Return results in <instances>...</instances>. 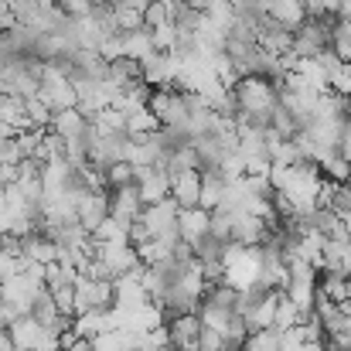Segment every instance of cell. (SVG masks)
Here are the masks:
<instances>
[{
  "label": "cell",
  "instance_id": "6da1fadb",
  "mask_svg": "<svg viewBox=\"0 0 351 351\" xmlns=\"http://www.w3.org/2000/svg\"><path fill=\"white\" fill-rule=\"evenodd\" d=\"M147 110L160 119V126H181V123L188 119V99H184L181 89L160 86V89H150Z\"/></svg>",
  "mask_w": 351,
  "mask_h": 351
},
{
  "label": "cell",
  "instance_id": "7a4b0ae2",
  "mask_svg": "<svg viewBox=\"0 0 351 351\" xmlns=\"http://www.w3.org/2000/svg\"><path fill=\"white\" fill-rule=\"evenodd\" d=\"M140 222L147 226V232H150V235L181 239V235H178V205H174V198H171V195H167L164 202L143 205V212H140Z\"/></svg>",
  "mask_w": 351,
  "mask_h": 351
},
{
  "label": "cell",
  "instance_id": "3957f363",
  "mask_svg": "<svg viewBox=\"0 0 351 351\" xmlns=\"http://www.w3.org/2000/svg\"><path fill=\"white\" fill-rule=\"evenodd\" d=\"M133 184L140 191V202L143 205H154V202H164L171 195V174L157 164L150 167H133Z\"/></svg>",
  "mask_w": 351,
  "mask_h": 351
},
{
  "label": "cell",
  "instance_id": "277c9868",
  "mask_svg": "<svg viewBox=\"0 0 351 351\" xmlns=\"http://www.w3.org/2000/svg\"><path fill=\"white\" fill-rule=\"evenodd\" d=\"M75 287V314L86 311V307H113V280H96V276H82L72 283Z\"/></svg>",
  "mask_w": 351,
  "mask_h": 351
},
{
  "label": "cell",
  "instance_id": "5b68a950",
  "mask_svg": "<svg viewBox=\"0 0 351 351\" xmlns=\"http://www.w3.org/2000/svg\"><path fill=\"white\" fill-rule=\"evenodd\" d=\"M96 242V239H93ZM96 259H103V266L110 269V276H126L140 266V256L130 242H96Z\"/></svg>",
  "mask_w": 351,
  "mask_h": 351
},
{
  "label": "cell",
  "instance_id": "8992f818",
  "mask_svg": "<svg viewBox=\"0 0 351 351\" xmlns=\"http://www.w3.org/2000/svg\"><path fill=\"white\" fill-rule=\"evenodd\" d=\"M106 215H110V191H82L75 198V222L89 235Z\"/></svg>",
  "mask_w": 351,
  "mask_h": 351
},
{
  "label": "cell",
  "instance_id": "52a82bcc",
  "mask_svg": "<svg viewBox=\"0 0 351 351\" xmlns=\"http://www.w3.org/2000/svg\"><path fill=\"white\" fill-rule=\"evenodd\" d=\"M106 191H110V215H113L117 222L130 226V222H136V219H140L143 202H140L136 184H119V188H106Z\"/></svg>",
  "mask_w": 351,
  "mask_h": 351
},
{
  "label": "cell",
  "instance_id": "ba28073f",
  "mask_svg": "<svg viewBox=\"0 0 351 351\" xmlns=\"http://www.w3.org/2000/svg\"><path fill=\"white\" fill-rule=\"evenodd\" d=\"M164 324H167V335H171V348L178 351L198 348V331H202V317L198 314H171Z\"/></svg>",
  "mask_w": 351,
  "mask_h": 351
},
{
  "label": "cell",
  "instance_id": "9c48e42d",
  "mask_svg": "<svg viewBox=\"0 0 351 351\" xmlns=\"http://www.w3.org/2000/svg\"><path fill=\"white\" fill-rule=\"evenodd\" d=\"M202 195V171L198 167H184L178 174H171V198L178 208H195Z\"/></svg>",
  "mask_w": 351,
  "mask_h": 351
},
{
  "label": "cell",
  "instance_id": "30bf717a",
  "mask_svg": "<svg viewBox=\"0 0 351 351\" xmlns=\"http://www.w3.org/2000/svg\"><path fill=\"white\" fill-rule=\"evenodd\" d=\"M208 226H212V212L208 208H178V235L184 242H191V249L208 235Z\"/></svg>",
  "mask_w": 351,
  "mask_h": 351
},
{
  "label": "cell",
  "instance_id": "8fae6325",
  "mask_svg": "<svg viewBox=\"0 0 351 351\" xmlns=\"http://www.w3.org/2000/svg\"><path fill=\"white\" fill-rule=\"evenodd\" d=\"M48 130H51V133H58L62 140H86V133H89V117H82L75 106H69V110L51 113Z\"/></svg>",
  "mask_w": 351,
  "mask_h": 351
},
{
  "label": "cell",
  "instance_id": "7c38bea8",
  "mask_svg": "<svg viewBox=\"0 0 351 351\" xmlns=\"http://www.w3.org/2000/svg\"><path fill=\"white\" fill-rule=\"evenodd\" d=\"M273 24L287 27V31H297L304 21H307V10L300 0H266V10H263Z\"/></svg>",
  "mask_w": 351,
  "mask_h": 351
},
{
  "label": "cell",
  "instance_id": "4fadbf2b",
  "mask_svg": "<svg viewBox=\"0 0 351 351\" xmlns=\"http://www.w3.org/2000/svg\"><path fill=\"white\" fill-rule=\"evenodd\" d=\"M226 198V178L215 167H202V195H198V208H219Z\"/></svg>",
  "mask_w": 351,
  "mask_h": 351
},
{
  "label": "cell",
  "instance_id": "5bb4252c",
  "mask_svg": "<svg viewBox=\"0 0 351 351\" xmlns=\"http://www.w3.org/2000/svg\"><path fill=\"white\" fill-rule=\"evenodd\" d=\"M154 51V41H150V31L147 27H136V31H123V58H147Z\"/></svg>",
  "mask_w": 351,
  "mask_h": 351
},
{
  "label": "cell",
  "instance_id": "9a60e30c",
  "mask_svg": "<svg viewBox=\"0 0 351 351\" xmlns=\"http://www.w3.org/2000/svg\"><path fill=\"white\" fill-rule=\"evenodd\" d=\"M317 167H321V174H324L328 181H338V184L351 181V164L338 154V150H324L321 160H317Z\"/></svg>",
  "mask_w": 351,
  "mask_h": 351
},
{
  "label": "cell",
  "instance_id": "2e32d148",
  "mask_svg": "<svg viewBox=\"0 0 351 351\" xmlns=\"http://www.w3.org/2000/svg\"><path fill=\"white\" fill-rule=\"evenodd\" d=\"M157 130H160V119L154 117L147 106L126 113V136H150V133H157Z\"/></svg>",
  "mask_w": 351,
  "mask_h": 351
},
{
  "label": "cell",
  "instance_id": "e0dca14e",
  "mask_svg": "<svg viewBox=\"0 0 351 351\" xmlns=\"http://www.w3.org/2000/svg\"><path fill=\"white\" fill-rule=\"evenodd\" d=\"M304 321V311L287 297V293H280V300H276V314H273V328L276 331H290V328H297Z\"/></svg>",
  "mask_w": 351,
  "mask_h": 351
},
{
  "label": "cell",
  "instance_id": "ac0fdd59",
  "mask_svg": "<svg viewBox=\"0 0 351 351\" xmlns=\"http://www.w3.org/2000/svg\"><path fill=\"white\" fill-rule=\"evenodd\" d=\"M239 351H280V331H276V328L249 331V335L242 338Z\"/></svg>",
  "mask_w": 351,
  "mask_h": 351
},
{
  "label": "cell",
  "instance_id": "d6986e66",
  "mask_svg": "<svg viewBox=\"0 0 351 351\" xmlns=\"http://www.w3.org/2000/svg\"><path fill=\"white\" fill-rule=\"evenodd\" d=\"M331 51H335L341 62L351 65V21L335 17V27H331Z\"/></svg>",
  "mask_w": 351,
  "mask_h": 351
},
{
  "label": "cell",
  "instance_id": "ffe728a7",
  "mask_svg": "<svg viewBox=\"0 0 351 351\" xmlns=\"http://www.w3.org/2000/svg\"><path fill=\"white\" fill-rule=\"evenodd\" d=\"M93 239H96V242H130V226H123L113 215H106V219L93 229Z\"/></svg>",
  "mask_w": 351,
  "mask_h": 351
},
{
  "label": "cell",
  "instance_id": "44dd1931",
  "mask_svg": "<svg viewBox=\"0 0 351 351\" xmlns=\"http://www.w3.org/2000/svg\"><path fill=\"white\" fill-rule=\"evenodd\" d=\"M147 31H150L154 51H174V45H178V24H174V21L157 24V27H147Z\"/></svg>",
  "mask_w": 351,
  "mask_h": 351
},
{
  "label": "cell",
  "instance_id": "7402d4cb",
  "mask_svg": "<svg viewBox=\"0 0 351 351\" xmlns=\"http://www.w3.org/2000/svg\"><path fill=\"white\" fill-rule=\"evenodd\" d=\"M24 117H27V123H31L34 130H48V123H51V110H48L38 96H27V99H24Z\"/></svg>",
  "mask_w": 351,
  "mask_h": 351
},
{
  "label": "cell",
  "instance_id": "603a6c76",
  "mask_svg": "<svg viewBox=\"0 0 351 351\" xmlns=\"http://www.w3.org/2000/svg\"><path fill=\"white\" fill-rule=\"evenodd\" d=\"M48 293H51V300H55V307H58L62 317H72V314H75V287H72V283L51 287Z\"/></svg>",
  "mask_w": 351,
  "mask_h": 351
},
{
  "label": "cell",
  "instance_id": "cb8c5ba5",
  "mask_svg": "<svg viewBox=\"0 0 351 351\" xmlns=\"http://www.w3.org/2000/svg\"><path fill=\"white\" fill-rule=\"evenodd\" d=\"M103 178H106V188L133 184V164H130V160H113V164L103 171Z\"/></svg>",
  "mask_w": 351,
  "mask_h": 351
},
{
  "label": "cell",
  "instance_id": "d4e9b609",
  "mask_svg": "<svg viewBox=\"0 0 351 351\" xmlns=\"http://www.w3.org/2000/svg\"><path fill=\"white\" fill-rule=\"evenodd\" d=\"M27 263H31V259H24V256H17V252H10V249H3V245H0V283H3V280H10L14 273H21Z\"/></svg>",
  "mask_w": 351,
  "mask_h": 351
},
{
  "label": "cell",
  "instance_id": "484cf974",
  "mask_svg": "<svg viewBox=\"0 0 351 351\" xmlns=\"http://www.w3.org/2000/svg\"><path fill=\"white\" fill-rule=\"evenodd\" d=\"M195 351H239V348H229V341H226L219 331H212V328L202 324V331H198V348Z\"/></svg>",
  "mask_w": 351,
  "mask_h": 351
},
{
  "label": "cell",
  "instance_id": "4316f807",
  "mask_svg": "<svg viewBox=\"0 0 351 351\" xmlns=\"http://www.w3.org/2000/svg\"><path fill=\"white\" fill-rule=\"evenodd\" d=\"M171 21V7L167 0H154L143 7V27H157V24H167Z\"/></svg>",
  "mask_w": 351,
  "mask_h": 351
},
{
  "label": "cell",
  "instance_id": "83f0119b",
  "mask_svg": "<svg viewBox=\"0 0 351 351\" xmlns=\"http://www.w3.org/2000/svg\"><path fill=\"white\" fill-rule=\"evenodd\" d=\"M58 7L69 17H89V14H96V3L93 0H58Z\"/></svg>",
  "mask_w": 351,
  "mask_h": 351
},
{
  "label": "cell",
  "instance_id": "f1b7e54d",
  "mask_svg": "<svg viewBox=\"0 0 351 351\" xmlns=\"http://www.w3.org/2000/svg\"><path fill=\"white\" fill-rule=\"evenodd\" d=\"M345 160L351 164V119H345V126H341V140H338V147H335Z\"/></svg>",
  "mask_w": 351,
  "mask_h": 351
},
{
  "label": "cell",
  "instance_id": "f546056e",
  "mask_svg": "<svg viewBox=\"0 0 351 351\" xmlns=\"http://www.w3.org/2000/svg\"><path fill=\"white\" fill-rule=\"evenodd\" d=\"M0 351H17V345H14V338H10L7 328H0Z\"/></svg>",
  "mask_w": 351,
  "mask_h": 351
},
{
  "label": "cell",
  "instance_id": "4dcf8cb0",
  "mask_svg": "<svg viewBox=\"0 0 351 351\" xmlns=\"http://www.w3.org/2000/svg\"><path fill=\"white\" fill-rule=\"evenodd\" d=\"M335 17H341V21H351V0H338V10H335Z\"/></svg>",
  "mask_w": 351,
  "mask_h": 351
},
{
  "label": "cell",
  "instance_id": "1f68e13d",
  "mask_svg": "<svg viewBox=\"0 0 351 351\" xmlns=\"http://www.w3.org/2000/svg\"><path fill=\"white\" fill-rule=\"evenodd\" d=\"M117 3H126V7H133V10H143V7L154 3V0H117Z\"/></svg>",
  "mask_w": 351,
  "mask_h": 351
},
{
  "label": "cell",
  "instance_id": "d6a6232c",
  "mask_svg": "<svg viewBox=\"0 0 351 351\" xmlns=\"http://www.w3.org/2000/svg\"><path fill=\"white\" fill-rule=\"evenodd\" d=\"M14 133H17V130H14L10 123H3V119H0V140H7V136H14Z\"/></svg>",
  "mask_w": 351,
  "mask_h": 351
},
{
  "label": "cell",
  "instance_id": "836d02e7",
  "mask_svg": "<svg viewBox=\"0 0 351 351\" xmlns=\"http://www.w3.org/2000/svg\"><path fill=\"white\" fill-rule=\"evenodd\" d=\"M232 3H235V7H242V3H245V0H232Z\"/></svg>",
  "mask_w": 351,
  "mask_h": 351
}]
</instances>
